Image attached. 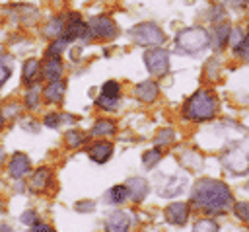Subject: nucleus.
Masks as SVG:
<instances>
[{
	"instance_id": "79ce46f5",
	"label": "nucleus",
	"mask_w": 249,
	"mask_h": 232,
	"mask_svg": "<svg viewBox=\"0 0 249 232\" xmlns=\"http://www.w3.org/2000/svg\"><path fill=\"white\" fill-rule=\"evenodd\" d=\"M247 189H249V183H247Z\"/></svg>"
},
{
	"instance_id": "2eb2a0df",
	"label": "nucleus",
	"mask_w": 249,
	"mask_h": 232,
	"mask_svg": "<svg viewBox=\"0 0 249 232\" xmlns=\"http://www.w3.org/2000/svg\"><path fill=\"white\" fill-rule=\"evenodd\" d=\"M126 187H128V195H130L132 201H136V203H140V201L148 195V183H146V179H142V177H132V179H128Z\"/></svg>"
},
{
	"instance_id": "ddd939ff",
	"label": "nucleus",
	"mask_w": 249,
	"mask_h": 232,
	"mask_svg": "<svg viewBox=\"0 0 249 232\" xmlns=\"http://www.w3.org/2000/svg\"><path fill=\"white\" fill-rule=\"evenodd\" d=\"M111 154H113V144L107 140H97L89 146V156L97 164H105L111 158Z\"/></svg>"
},
{
	"instance_id": "e433bc0d",
	"label": "nucleus",
	"mask_w": 249,
	"mask_h": 232,
	"mask_svg": "<svg viewBox=\"0 0 249 232\" xmlns=\"http://www.w3.org/2000/svg\"><path fill=\"white\" fill-rule=\"evenodd\" d=\"M230 8H243L247 4V0H224Z\"/></svg>"
},
{
	"instance_id": "4c0bfd02",
	"label": "nucleus",
	"mask_w": 249,
	"mask_h": 232,
	"mask_svg": "<svg viewBox=\"0 0 249 232\" xmlns=\"http://www.w3.org/2000/svg\"><path fill=\"white\" fill-rule=\"evenodd\" d=\"M21 220H23L25 224H33L37 218H35V213H33V211H29V213H25V214L21 216Z\"/></svg>"
},
{
	"instance_id": "39448f33",
	"label": "nucleus",
	"mask_w": 249,
	"mask_h": 232,
	"mask_svg": "<svg viewBox=\"0 0 249 232\" xmlns=\"http://www.w3.org/2000/svg\"><path fill=\"white\" fill-rule=\"evenodd\" d=\"M119 33L115 21L101 14V16H95L88 21V27H86V39H103V41H111L115 39Z\"/></svg>"
},
{
	"instance_id": "4be33fe9",
	"label": "nucleus",
	"mask_w": 249,
	"mask_h": 232,
	"mask_svg": "<svg viewBox=\"0 0 249 232\" xmlns=\"http://www.w3.org/2000/svg\"><path fill=\"white\" fill-rule=\"evenodd\" d=\"M37 72H39V62H37L35 58H29V60H25V62H23L21 80H23L25 84H31V80L37 76Z\"/></svg>"
},
{
	"instance_id": "f704fd0d",
	"label": "nucleus",
	"mask_w": 249,
	"mask_h": 232,
	"mask_svg": "<svg viewBox=\"0 0 249 232\" xmlns=\"http://www.w3.org/2000/svg\"><path fill=\"white\" fill-rule=\"evenodd\" d=\"M169 140H173V131L171 129H163L161 133H160V136H158V144H163V142H169Z\"/></svg>"
},
{
	"instance_id": "412c9836",
	"label": "nucleus",
	"mask_w": 249,
	"mask_h": 232,
	"mask_svg": "<svg viewBox=\"0 0 249 232\" xmlns=\"http://www.w3.org/2000/svg\"><path fill=\"white\" fill-rule=\"evenodd\" d=\"M128 197H130V195H128V187H126V185H115V187H111V191L107 193V199H109L111 203H115V205L124 203Z\"/></svg>"
},
{
	"instance_id": "bb28decb",
	"label": "nucleus",
	"mask_w": 249,
	"mask_h": 232,
	"mask_svg": "<svg viewBox=\"0 0 249 232\" xmlns=\"http://www.w3.org/2000/svg\"><path fill=\"white\" fill-rule=\"evenodd\" d=\"M97 107H101V109H109V111H115L117 109V105H119V97H109V96H99L97 97Z\"/></svg>"
},
{
	"instance_id": "0eeeda50",
	"label": "nucleus",
	"mask_w": 249,
	"mask_h": 232,
	"mask_svg": "<svg viewBox=\"0 0 249 232\" xmlns=\"http://www.w3.org/2000/svg\"><path fill=\"white\" fill-rule=\"evenodd\" d=\"M222 162H224V166H226L230 172L241 175V174H245V172L249 170V152H247V150H241V148L228 150V152L222 156Z\"/></svg>"
},
{
	"instance_id": "a19ab883",
	"label": "nucleus",
	"mask_w": 249,
	"mask_h": 232,
	"mask_svg": "<svg viewBox=\"0 0 249 232\" xmlns=\"http://www.w3.org/2000/svg\"><path fill=\"white\" fill-rule=\"evenodd\" d=\"M47 2H51V4H60L62 0H47Z\"/></svg>"
},
{
	"instance_id": "b1692460",
	"label": "nucleus",
	"mask_w": 249,
	"mask_h": 232,
	"mask_svg": "<svg viewBox=\"0 0 249 232\" xmlns=\"http://www.w3.org/2000/svg\"><path fill=\"white\" fill-rule=\"evenodd\" d=\"M181 189H183V179L173 177V179H167V187H161L160 193L163 197H169V195H177Z\"/></svg>"
},
{
	"instance_id": "a211bd4d",
	"label": "nucleus",
	"mask_w": 249,
	"mask_h": 232,
	"mask_svg": "<svg viewBox=\"0 0 249 232\" xmlns=\"http://www.w3.org/2000/svg\"><path fill=\"white\" fill-rule=\"evenodd\" d=\"M49 179H51V170L49 168H39L31 175L29 189H33V191H45L47 185H49Z\"/></svg>"
},
{
	"instance_id": "aec40b11",
	"label": "nucleus",
	"mask_w": 249,
	"mask_h": 232,
	"mask_svg": "<svg viewBox=\"0 0 249 232\" xmlns=\"http://www.w3.org/2000/svg\"><path fill=\"white\" fill-rule=\"evenodd\" d=\"M115 123L109 121V119H97L95 125L91 127V135L95 136H107V135H113L115 133Z\"/></svg>"
},
{
	"instance_id": "ea45409f",
	"label": "nucleus",
	"mask_w": 249,
	"mask_h": 232,
	"mask_svg": "<svg viewBox=\"0 0 249 232\" xmlns=\"http://www.w3.org/2000/svg\"><path fill=\"white\" fill-rule=\"evenodd\" d=\"M2 125H4V115H2V111H0V129H2Z\"/></svg>"
},
{
	"instance_id": "c756f323",
	"label": "nucleus",
	"mask_w": 249,
	"mask_h": 232,
	"mask_svg": "<svg viewBox=\"0 0 249 232\" xmlns=\"http://www.w3.org/2000/svg\"><path fill=\"white\" fill-rule=\"evenodd\" d=\"M161 158V150H158V148H154V150H148V152H144V156H142V162L146 164V168H154L156 166V162Z\"/></svg>"
},
{
	"instance_id": "f3484780",
	"label": "nucleus",
	"mask_w": 249,
	"mask_h": 232,
	"mask_svg": "<svg viewBox=\"0 0 249 232\" xmlns=\"http://www.w3.org/2000/svg\"><path fill=\"white\" fill-rule=\"evenodd\" d=\"M64 25H66V14H56L49 19L47 27H45V35L47 37H60L62 31H64Z\"/></svg>"
},
{
	"instance_id": "dca6fc26",
	"label": "nucleus",
	"mask_w": 249,
	"mask_h": 232,
	"mask_svg": "<svg viewBox=\"0 0 249 232\" xmlns=\"http://www.w3.org/2000/svg\"><path fill=\"white\" fill-rule=\"evenodd\" d=\"M43 96L49 103H60L62 96H64V82L62 80H53L49 82V86L43 90Z\"/></svg>"
},
{
	"instance_id": "6ab92c4d",
	"label": "nucleus",
	"mask_w": 249,
	"mask_h": 232,
	"mask_svg": "<svg viewBox=\"0 0 249 232\" xmlns=\"http://www.w3.org/2000/svg\"><path fill=\"white\" fill-rule=\"evenodd\" d=\"M66 47H68V41H66L64 37H56L54 41L49 43V47H47V51H45V57H47V58H60Z\"/></svg>"
},
{
	"instance_id": "c9c22d12",
	"label": "nucleus",
	"mask_w": 249,
	"mask_h": 232,
	"mask_svg": "<svg viewBox=\"0 0 249 232\" xmlns=\"http://www.w3.org/2000/svg\"><path fill=\"white\" fill-rule=\"evenodd\" d=\"M29 232H53V228L49 226V224H43V222H35L33 226H31V230Z\"/></svg>"
},
{
	"instance_id": "2f4dec72",
	"label": "nucleus",
	"mask_w": 249,
	"mask_h": 232,
	"mask_svg": "<svg viewBox=\"0 0 249 232\" xmlns=\"http://www.w3.org/2000/svg\"><path fill=\"white\" fill-rule=\"evenodd\" d=\"M64 138H66L68 146H72V148L84 142V135H82V133H76V131H68V133L64 135Z\"/></svg>"
},
{
	"instance_id": "423d86ee",
	"label": "nucleus",
	"mask_w": 249,
	"mask_h": 232,
	"mask_svg": "<svg viewBox=\"0 0 249 232\" xmlns=\"http://www.w3.org/2000/svg\"><path fill=\"white\" fill-rule=\"evenodd\" d=\"M144 64L152 76H165L169 72V51L163 47H152L144 53Z\"/></svg>"
},
{
	"instance_id": "f03ea898",
	"label": "nucleus",
	"mask_w": 249,
	"mask_h": 232,
	"mask_svg": "<svg viewBox=\"0 0 249 232\" xmlns=\"http://www.w3.org/2000/svg\"><path fill=\"white\" fill-rule=\"evenodd\" d=\"M218 97L210 90H196L183 107V115L191 121H210L216 117Z\"/></svg>"
},
{
	"instance_id": "1a4fd4ad",
	"label": "nucleus",
	"mask_w": 249,
	"mask_h": 232,
	"mask_svg": "<svg viewBox=\"0 0 249 232\" xmlns=\"http://www.w3.org/2000/svg\"><path fill=\"white\" fill-rule=\"evenodd\" d=\"M31 170V162L29 158L23 154V152H16L12 158H10V164H8V172L14 179H19L21 175H25L27 172Z\"/></svg>"
},
{
	"instance_id": "9b49d317",
	"label": "nucleus",
	"mask_w": 249,
	"mask_h": 232,
	"mask_svg": "<svg viewBox=\"0 0 249 232\" xmlns=\"http://www.w3.org/2000/svg\"><path fill=\"white\" fill-rule=\"evenodd\" d=\"M62 70H64L62 57H60V58H47V57H45L43 70H41V76H43V78H47L49 82H53V80H60Z\"/></svg>"
},
{
	"instance_id": "6e6552de",
	"label": "nucleus",
	"mask_w": 249,
	"mask_h": 232,
	"mask_svg": "<svg viewBox=\"0 0 249 232\" xmlns=\"http://www.w3.org/2000/svg\"><path fill=\"white\" fill-rule=\"evenodd\" d=\"M230 31H231V25L224 19V21H218L216 25H214V33H212V37H210V45H212V49L214 51H222L226 45H228V41H230Z\"/></svg>"
},
{
	"instance_id": "473e14b6",
	"label": "nucleus",
	"mask_w": 249,
	"mask_h": 232,
	"mask_svg": "<svg viewBox=\"0 0 249 232\" xmlns=\"http://www.w3.org/2000/svg\"><path fill=\"white\" fill-rule=\"evenodd\" d=\"M235 55H237L239 58H249V31L243 35V41H241L239 49L235 51Z\"/></svg>"
},
{
	"instance_id": "20e7f679",
	"label": "nucleus",
	"mask_w": 249,
	"mask_h": 232,
	"mask_svg": "<svg viewBox=\"0 0 249 232\" xmlns=\"http://www.w3.org/2000/svg\"><path fill=\"white\" fill-rule=\"evenodd\" d=\"M130 35H132V41L138 43V45H144V47H161L165 43V33L160 25L156 23H138L130 29Z\"/></svg>"
},
{
	"instance_id": "a878e982",
	"label": "nucleus",
	"mask_w": 249,
	"mask_h": 232,
	"mask_svg": "<svg viewBox=\"0 0 249 232\" xmlns=\"http://www.w3.org/2000/svg\"><path fill=\"white\" fill-rule=\"evenodd\" d=\"M101 94H103V96H109V97H119V94H121L119 82H117V80H107V82L103 84V88H101Z\"/></svg>"
},
{
	"instance_id": "9d476101",
	"label": "nucleus",
	"mask_w": 249,
	"mask_h": 232,
	"mask_svg": "<svg viewBox=\"0 0 249 232\" xmlns=\"http://www.w3.org/2000/svg\"><path fill=\"white\" fill-rule=\"evenodd\" d=\"M128 226H130V216L124 211H115L105 220V230L107 232H126Z\"/></svg>"
},
{
	"instance_id": "f8f14e48",
	"label": "nucleus",
	"mask_w": 249,
	"mask_h": 232,
	"mask_svg": "<svg viewBox=\"0 0 249 232\" xmlns=\"http://www.w3.org/2000/svg\"><path fill=\"white\" fill-rule=\"evenodd\" d=\"M158 94H160V88H158V84L152 82V80L140 82V84L134 88V96H136L140 101H144V103H152V101L158 97Z\"/></svg>"
},
{
	"instance_id": "393cba45",
	"label": "nucleus",
	"mask_w": 249,
	"mask_h": 232,
	"mask_svg": "<svg viewBox=\"0 0 249 232\" xmlns=\"http://www.w3.org/2000/svg\"><path fill=\"white\" fill-rule=\"evenodd\" d=\"M41 88L39 86H31L29 90H27V94H25V105L27 107H37L39 103H41Z\"/></svg>"
},
{
	"instance_id": "72a5a7b5",
	"label": "nucleus",
	"mask_w": 249,
	"mask_h": 232,
	"mask_svg": "<svg viewBox=\"0 0 249 232\" xmlns=\"http://www.w3.org/2000/svg\"><path fill=\"white\" fill-rule=\"evenodd\" d=\"M60 121H62V115H56V113H47L43 123H45L47 127H53V129H54V127H58V123H60Z\"/></svg>"
},
{
	"instance_id": "c85d7f7f",
	"label": "nucleus",
	"mask_w": 249,
	"mask_h": 232,
	"mask_svg": "<svg viewBox=\"0 0 249 232\" xmlns=\"http://www.w3.org/2000/svg\"><path fill=\"white\" fill-rule=\"evenodd\" d=\"M243 31L239 29V27H231V31H230V41H228V45L233 49V53L239 49V45H241V41H243Z\"/></svg>"
},
{
	"instance_id": "58836bf2",
	"label": "nucleus",
	"mask_w": 249,
	"mask_h": 232,
	"mask_svg": "<svg viewBox=\"0 0 249 232\" xmlns=\"http://www.w3.org/2000/svg\"><path fill=\"white\" fill-rule=\"evenodd\" d=\"M91 209H93V203H76V211L88 213V211H91Z\"/></svg>"
},
{
	"instance_id": "cd10ccee",
	"label": "nucleus",
	"mask_w": 249,
	"mask_h": 232,
	"mask_svg": "<svg viewBox=\"0 0 249 232\" xmlns=\"http://www.w3.org/2000/svg\"><path fill=\"white\" fill-rule=\"evenodd\" d=\"M193 232H218V224L214 220H210V218H202V220H198L195 224Z\"/></svg>"
},
{
	"instance_id": "5701e85b",
	"label": "nucleus",
	"mask_w": 249,
	"mask_h": 232,
	"mask_svg": "<svg viewBox=\"0 0 249 232\" xmlns=\"http://www.w3.org/2000/svg\"><path fill=\"white\" fill-rule=\"evenodd\" d=\"M10 74H12V58L6 53H0V88L6 84Z\"/></svg>"
},
{
	"instance_id": "7ed1b4c3",
	"label": "nucleus",
	"mask_w": 249,
	"mask_h": 232,
	"mask_svg": "<svg viewBox=\"0 0 249 232\" xmlns=\"http://www.w3.org/2000/svg\"><path fill=\"white\" fill-rule=\"evenodd\" d=\"M175 45L181 53L198 55L210 45V35L204 27H185L177 33Z\"/></svg>"
},
{
	"instance_id": "7c9ffc66",
	"label": "nucleus",
	"mask_w": 249,
	"mask_h": 232,
	"mask_svg": "<svg viewBox=\"0 0 249 232\" xmlns=\"http://www.w3.org/2000/svg\"><path fill=\"white\" fill-rule=\"evenodd\" d=\"M233 213H235V216H239L241 220L249 222V203H235V205H233Z\"/></svg>"
},
{
	"instance_id": "f257e3e1",
	"label": "nucleus",
	"mask_w": 249,
	"mask_h": 232,
	"mask_svg": "<svg viewBox=\"0 0 249 232\" xmlns=\"http://www.w3.org/2000/svg\"><path fill=\"white\" fill-rule=\"evenodd\" d=\"M191 199L195 205H198L204 211H208L210 214H214L218 211H224L231 203V191L224 181L200 179L195 183Z\"/></svg>"
},
{
	"instance_id": "4468645a",
	"label": "nucleus",
	"mask_w": 249,
	"mask_h": 232,
	"mask_svg": "<svg viewBox=\"0 0 249 232\" xmlns=\"http://www.w3.org/2000/svg\"><path fill=\"white\" fill-rule=\"evenodd\" d=\"M165 216L171 224H179L183 226L189 218V207L185 203H171L167 209H165Z\"/></svg>"
}]
</instances>
